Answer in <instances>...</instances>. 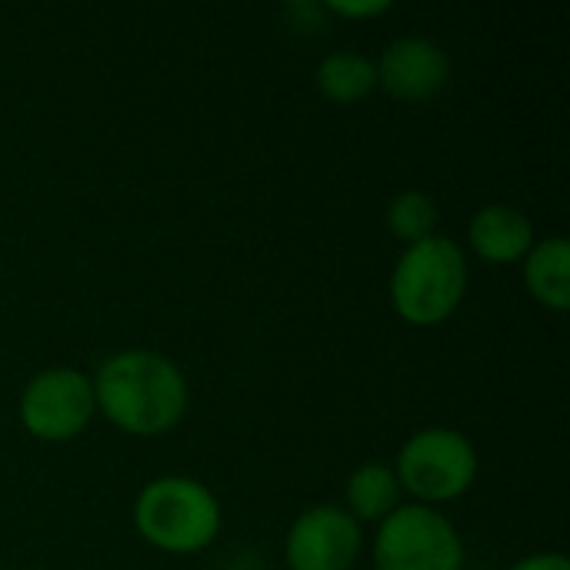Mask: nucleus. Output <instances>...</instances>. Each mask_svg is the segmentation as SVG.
<instances>
[{
    "instance_id": "nucleus-5",
    "label": "nucleus",
    "mask_w": 570,
    "mask_h": 570,
    "mask_svg": "<svg viewBox=\"0 0 570 570\" xmlns=\"http://www.w3.org/2000/svg\"><path fill=\"white\" fill-rule=\"evenodd\" d=\"M464 544L458 528L428 504H401L381 521L374 570H461Z\"/></svg>"
},
{
    "instance_id": "nucleus-15",
    "label": "nucleus",
    "mask_w": 570,
    "mask_h": 570,
    "mask_svg": "<svg viewBox=\"0 0 570 570\" xmlns=\"http://www.w3.org/2000/svg\"><path fill=\"white\" fill-rule=\"evenodd\" d=\"M511 570H570V564L561 551H541V554H531V558L518 561Z\"/></svg>"
},
{
    "instance_id": "nucleus-7",
    "label": "nucleus",
    "mask_w": 570,
    "mask_h": 570,
    "mask_svg": "<svg viewBox=\"0 0 570 570\" xmlns=\"http://www.w3.org/2000/svg\"><path fill=\"white\" fill-rule=\"evenodd\" d=\"M361 544V524L344 508L314 504L291 524L284 558L291 570H351Z\"/></svg>"
},
{
    "instance_id": "nucleus-2",
    "label": "nucleus",
    "mask_w": 570,
    "mask_h": 570,
    "mask_svg": "<svg viewBox=\"0 0 570 570\" xmlns=\"http://www.w3.org/2000/svg\"><path fill=\"white\" fill-rule=\"evenodd\" d=\"M468 291V261L451 237H428L411 247L394 264L391 304L401 321L414 327H434L448 321Z\"/></svg>"
},
{
    "instance_id": "nucleus-9",
    "label": "nucleus",
    "mask_w": 570,
    "mask_h": 570,
    "mask_svg": "<svg viewBox=\"0 0 570 570\" xmlns=\"http://www.w3.org/2000/svg\"><path fill=\"white\" fill-rule=\"evenodd\" d=\"M468 240L488 264H518L534 247V224L514 204H488L471 217Z\"/></svg>"
},
{
    "instance_id": "nucleus-3",
    "label": "nucleus",
    "mask_w": 570,
    "mask_h": 570,
    "mask_svg": "<svg viewBox=\"0 0 570 570\" xmlns=\"http://www.w3.org/2000/svg\"><path fill=\"white\" fill-rule=\"evenodd\" d=\"M137 534L167 554H197L220 531V504L214 491L194 478L167 474L150 481L134 501Z\"/></svg>"
},
{
    "instance_id": "nucleus-12",
    "label": "nucleus",
    "mask_w": 570,
    "mask_h": 570,
    "mask_svg": "<svg viewBox=\"0 0 570 570\" xmlns=\"http://www.w3.org/2000/svg\"><path fill=\"white\" fill-rule=\"evenodd\" d=\"M317 90L334 104H354L364 100L377 87V67L371 57L357 50H334L317 63Z\"/></svg>"
},
{
    "instance_id": "nucleus-10",
    "label": "nucleus",
    "mask_w": 570,
    "mask_h": 570,
    "mask_svg": "<svg viewBox=\"0 0 570 570\" xmlns=\"http://www.w3.org/2000/svg\"><path fill=\"white\" fill-rule=\"evenodd\" d=\"M524 284L551 311H568L570 304V244L554 234L544 240H534V247L524 257Z\"/></svg>"
},
{
    "instance_id": "nucleus-14",
    "label": "nucleus",
    "mask_w": 570,
    "mask_h": 570,
    "mask_svg": "<svg viewBox=\"0 0 570 570\" xmlns=\"http://www.w3.org/2000/svg\"><path fill=\"white\" fill-rule=\"evenodd\" d=\"M327 13H337V17H351V20H367V17H381L391 10L387 0H327L324 3Z\"/></svg>"
},
{
    "instance_id": "nucleus-11",
    "label": "nucleus",
    "mask_w": 570,
    "mask_h": 570,
    "mask_svg": "<svg viewBox=\"0 0 570 570\" xmlns=\"http://www.w3.org/2000/svg\"><path fill=\"white\" fill-rule=\"evenodd\" d=\"M347 514L361 524V521H384L387 514H394L401 508V484L394 468L387 464H361L351 478H347Z\"/></svg>"
},
{
    "instance_id": "nucleus-13",
    "label": "nucleus",
    "mask_w": 570,
    "mask_h": 570,
    "mask_svg": "<svg viewBox=\"0 0 570 570\" xmlns=\"http://www.w3.org/2000/svg\"><path fill=\"white\" fill-rule=\"evenodd\" d=\"M387 230L404 240V247L434 237L438 227V204L424 194V190H401L391 204H387Z\"/></svg>"
},
{
    "instance_id": "nucleus-6",
    "label": "nucleus",
    "mask_w": 570,
    "mask_h": 570,
    "mask_svg": "<svg viewBox=\"0 0 570 570\" xmlns=\"http://www.w3.org/2000/svg\"><path fill=\"white\" fill-rule=\"evenodd\" d=\"M97 411L94 384L77 367H47L20 394V421L40 441H70L83 434Z\"/></svg>"
},
{
    "instance_id": "nucleus-1",
    "label": "nucleus",
    "mask_w": 570,
    "mask_h": 570,
    "mask_svg": "<svg viewBox=\"0 0 570 570\" xmlns=\"http://www.w3.org/2000/svg\"><path fill=\"white\" fill-rule=\"evenodd\" d=\"M90 384L97 411H104L110 424L137 438H157L174 431L187 414L190 401L187 377L180 374V367L170 357L144 347L110 354L97 367Z\"/></svg>"
},
{
    "instance_id": "nucleus-8",
    "label": "nucleus",
    "mask_w": 570,
    "mask_h": 570,
    "mask_svg": "<svg viewBox=\"0 0 570 570\" xmlns=\"http://www.w3.org/2000/svg\"><path fill=\"white\" fill-rule=\"evenodd\" d=\"M377 67V87H384L394 100L428 104L451 80V57L441 43L428 37H397L384 47Z\"/></svg>"
},
{
    "instance_id": "nucleus-4",
    "label": "nucleus",
    "mask_w": 570,
    "mask_h": 570,
    "mask_svg": "<svg viewBox=\"0 0 570 570\" xmlns=\"http://www.w3.org/2000/svg\"><path fill=\"white\" fill-rule=\"evenodd\" d=\"M394 474L414 504H444L471 491L478 478V451L454 428H424L401 448Z\"/></svg>"
}]
</instances>
